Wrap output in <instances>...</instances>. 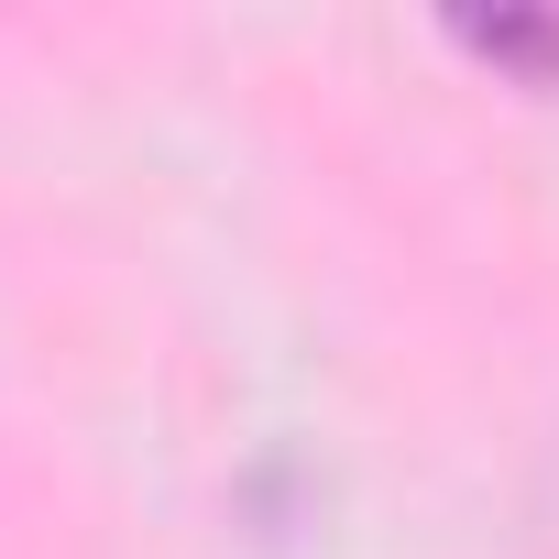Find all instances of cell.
I'll return each mask as SVG.
<instances>
[{"label": "cell", "mask_w": 559, "mask_h": 559, "mask_svg": "<svg viewBox=\"0 0 559 559\" xmlns=\"http://www.w3.org/2000/svg\"><path fill=\"white\" fill-rule=\"evenodd\" d=\"M483 56H548L559 67V23H461Z\"/></svg>", "instance_id": "6da1fadb"}]
</instances>
